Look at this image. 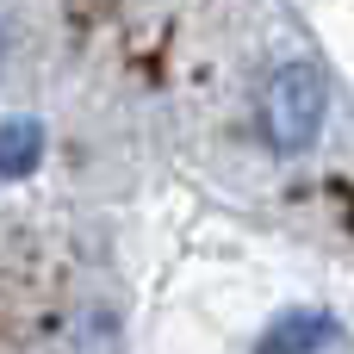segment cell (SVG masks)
<instances>
[{"instance_id":"7a4b0ae2","label":"cell","mask_w":354,"mask_h":354,"mask_svg":"<svg viewBox=\"0 0 354 354\" xmlns=\"http://www.w3.org/2000/svg\"><path fill=\"white\" fill-rule=\"evenodd\" d=\"M336 336V324L324 311H286L280 324H268V336L255 342V354H317Z\"/></svg>"},{"instance_id":"3957f363","label":"cell","mask_w":354,"mask_h":354,"mask_svg":"<svg viewBox=\"0 0 354 354\" xmlns=\"http://www.w3.org/2000/svg\"><path fill=\"white\" fill-rule=\"evenodd\" d=\"M44 162V124L37 118H0V180H19Z\"/></svg>"},{"instance_id":"6da1fadb","label":"cell","mask_w":354,"mask_h":354,"mask_svg":"<svg viewBox=\"0 0 354 354\" xmlns=\"http://www.w3.org/2000/svg\"><path fill=\"white\" fill-rule=\"evenodd\" d=\"M324 106H330L324 75H317L311 62H286V68L268 81V93H261V131H268V143H274L280 156L311 149L317 131H324Z\"/></svg>"}]
</instances>
